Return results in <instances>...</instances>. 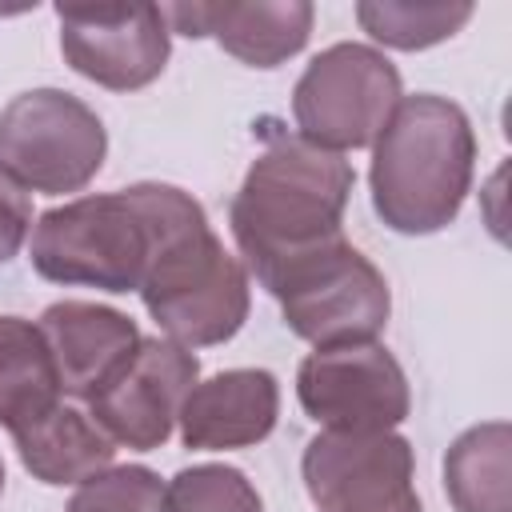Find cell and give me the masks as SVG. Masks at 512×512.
I'll return each mask as SVG.
<instances>
[{
    "mask_svg": "<svg viewBox=\"0 0 512 512\" xmlns=\"http://www.w3.org/2000/svg\"><path fill=\"white\" fill-rule=\"evenodd\" d=\"M404 100V84L396 64L356 40H340L308 60L292 88V120L296 132L328 152L372 148L396 104Z\"/></svg>",
    "mask_w": 512,
    "mask_h": 512,
    "instance_id": "obj_7",
    "label": "cell"
},
{
    "mask_svg": "<svg viewBox=\"0 0 512 512\" xmlns=\"http://www.w3.org/2000/svg\"><path fill=\"white\" fill-rule=\"evenodd\" d=\"M352 184L356 172L344 152H328L300 132L268 136L228 204L232 240L260 288L296 260L344 240Z\"/></svg>",
    "mask_w": 512,
    "mask_h": 512,
    "instance_id": "obj_2",
    "label": "cell"
},
{
    "mask_svg": "<svg viewBox=\"0 0 512 512\" xmlns=\"http://www.w3.org/2000/svg\"><path fill=\"white\" fill-rule=\"evenodd\" d=\"M444 492L456 512H512V428L484 420L444 452Z\"/></svg>",
    "mask_w": 512,
    "mask_h": 512,
    "instance_id": "obj_17",
    "label": "cell"
},
{
    "mask_svg": "<svg viewBox=\"0 0 512 512\" xmlns=\"http://www.w3.org/2000/svg\"><path fill=\"white\" fill-rule=\"evenodd\" d=\"M104 156V120L64 88H28L0 108V164L32 192H80L96 180Z\"/></svg>",
    "mask_w": 512,
    "mask_h": 512,
    "instance_id": "obj_6",
    "label": "cell"
},
{
    "mask_svg": "<svg viewBox=\"0 0 512 512\" xmlns=\"http://www.w3.org/2000/svg\"><path fill=\"white\" fill-rule=\"evenodd\" d=\"M296 396L328 432H396L412 412L408 376L380 340L312 348L296 368Z\"/></svg>",
    "mask_w": 512,
    "mask_h": 512,
    "instance_id": "obj_8",
    "label": "cell"
},
{
    "mask_svg": "<svg viewBox=\"0 0 512 512\" xmlns=\"http://www.w3.org/2000/svg\"><path fill=\"white\" fill-rule=\"evenodd\" d=\"M280 416V384L268 368H228L196 380L180 404L176 428L192 452L252 448L272 436Z\"/></svg>",
    "mask_w": 512,
    "mask_h": 512,
    "instance_id": "obj_13",
    "label": "cell"
},
{
    "mask_svg": "<svg viewBox=\"0 0 512 512\" xmlns=\"http://www.w3.org/2000/svg\"><path fill=\"white\" fill-rule=\"evenodd\" d=\"M16 440L20 464L52 488L64 484H84L96 472L112 468L116 460V444L112 436L76 404H56L44 420H36L32 428H24Z\"/></svg>",
    "mask_w": 512,
    "mask_h": 512,
    "instance_id": "obj_15",
    "label": "cell"
},
{
    "mask_svg": "<svg viewBox=\"0 0 512 512\" xmlns=\"http://www.w3.org/2000/svg\"><path fill=\"white\" fill-rule=\"evenodd\" d=\"M200 380V360L192 348L168 336H140L132 356L104 380L88 400V416L132 452H156L168 444L180 404Z\"/></svg>",
    "mask_w": 512,
    "mask_h": 512,
    "instance_id": "obj_11",
    "label": "cell"
},
{
    "mask_svg": "<svg viewBox=\"0 0 512 512\" xmlns=\"http://www.w3.org/2000/svg\"><path fill=\"white\" fill-rule=\"evenodd\" d=\"M64 512H164V480L144 464H112L76 484Z\"/></svg>",
    "mask_w": 512,
    "mask_h": 512,
    "instance_id": "obj_20",
    "label": "cell"
},
{
    "mask_svg": "<svg viewBox=\"0 0 512 512\" xmlns=\"http://www.w3.org/2000/svg\"><path fill=\"white\" fill-rule=\"evenodd\" d=\"M164 512H264V500L240 468L192 464L164 484Z\"/></svg>",
    "mask_w": 512,
    "mask_h": 512,
    "instance_id": "obj_19",
    "label": "cell"
},
{
    "mask_svg": "<svg viewBox=\"0 0 512 512\" xmlns=\"http://www.w3.org/2000/svg\"><path fill=\"white\" fill-rule=\"evenodd\" d=\"M164 20L180 36H212L228 56H236L248 68H280L308 44L316 8L308 0L164 4Z\"/></svg>",
    "mask_w": 512,
    "mask_h": 512,
    "instance_id": "obj_12",
    "label": "cell"
},
{
    "mask_svg": "<svg viewBox=\"0 0 512 512\" xmlns=\"http://www.w3.org/2000/svg\"><path fill=\"white\" fill-rule=\"evenodd\" d=\"M60 376L40 324L0 316V424L20 436L60 404Z\"/></svg>",
    "mask_w": 512,
    "mask_h": 512,
    "instance_id": "obj_16",
    "label": "cell"
},
{
    "mask_svg": "<svg viewBox=\"0 0 512 512\" xmlns=\"http://www.w3.org/2000/svg\"><path fill=\"white\" fill-rule=\"evenodd\" d=\"M300 476L316 512H424L416 456L400 432L320 428L304 444Z\"/></svg>",
    "mask_w": 512,
    "mask_h": 512,
    "instance_id": "obj_9",
    "label": "cell"
},
{
    "mask_svg": "<svg viewBox=\"0 0 512 512\" xmlns=\"http://www.w3.org/2000/svg\"><path fill=\"white\" fill-rule=\"evenodd\" d=\"M0 492H4V460H0Z\"/></svg>",
    "mask_w": 512,
    "mask_h": 512,
    "instance_id": "obj_22",
    "label": "cell"
},
{
    "mask_svg": "<svg viewBox=\"0 0 512 512\" xmlns=\"http://www.w3.org/2000/svg\"><path fill=\"white\" fill-rule=\"evenodd\" d=\"M60 52L68 68L108 92L148 88L172 56L160 4H60Z\"/></svg>",
    "mask_w": 512,
    "mask_h": 512,
    "instance_id": "obj_10",
    "label": "cell"
},
{
    "mask_svg": "<svg viewBox=\"0 0 512 512\" xmlns=\"http://www.w3.org/2000/svg\"><path fill=\"white\" fill-rule=\"evenodd\" d=\"M264 292L276 296L288 332L312 348L376 340L392 312L384 272L348 240L296 260Z\"/></svg>",
    "mask_w": 512,
    "mask_h": 512,
    "instance_id": "obj_5",
    "label": "cell"
},
{
    "mask_svg": "<svg viewBox=\"0 0 512 512\" xmlns=\"http://www.w3.org/2000/svg\"><path fill=\"white\" fill-rule=\"evenodd\" d=\"M200 224H208V216L192 192L140 180L48 208L32 224L28 260L44 280L64 288L140 292L152 260Z\"/></svg>",
    "mask_w": 512,
    "mask_h": 512,
    "instance_id": "obj_1",
    "label": "cell"
},
{
    "mask_svg": "<svg viewBox=\"0 0 512 512\" xmlns=\"http://www.w3.org/2000/svg\"><path fill=\"white\" fill-rule=\"evenodd\" d=\"M468 0H436V4H412V0H360L356 20L360 28L396 52H424L448 36H456L472 20Z\"/></svg>",
    "mask_w": 512,
    "mask_h": 512,
    "instance_id": "obj_18",
    "label": "cell"
},
{
    "mask_svg": "<svg viewBox=\"0 0 512 512\" xmlns=\"http://www.w3.org/2000/svg\"><path fill=\"white\" fill-rule=\"evenodd\" d=\"M140 300L168 340L184 348H212L244 328L252 284L244 260L224 248L212 224H200L152 260Z\"/></svg>",
    "mask_w": 512,
    "mask_h": 512,
    "instance_id": "obj_4",
    "label": "cell"
},
{
    "mask_svg": "<svg viewBox=\"0 0 512 512\" xmlns=\"http://www.w3.org/2000/svg\"><path fill=\"white\" fill-rule=\"evenodd\" d=\"M476 172V132L468 112L436 92L396 104L372 144V208L400 236H432L448 228Z\"/></svg>",
    "mask_w": 512,
    "mask_h": 512,
    "instance_id": "obj_3",
    "label": "cell"
},
{
    "mask_svg": "<svg viewBox=\"0 0 512 512\" xmlns=\"http://www.w3.org/2000/svg\"><path fill=\"white\" fill-rule=\"evenodd\" d=\"M32 236V200L28 188L0 164V264H8Z\"/></svg>",
    "mask_w": 512,
    "mask_h": 512,
    "instance_id": "obj_21",
    "label": "cell"
},
{
    "mask_svg": "<svg viewBox=\"0 0 512 512\" xmlns=\"http://www.w3.org/2000/svg\"><path fill=\"white\" fill-rule=\"evenodd\" d=\"M36 324L48 340L60 392L84 404L140 344L136 320L96 300H56L40 312Z\"/></svg>",
    "mask_w": 512,
    "mask_h": 512,
    "instance_id": "obj_14",
    "label": "cell"
}]
</instances>
